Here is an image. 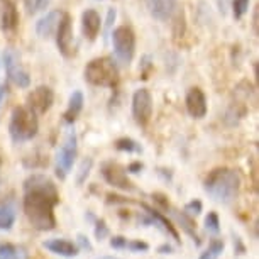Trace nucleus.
Returning <instances> with one entry per match:
<instances>
[{"instance_id": "obj_15", "label": "nucleus", "mask_w": 259, "mask_h": 259, "mask_svg": "<svg viewBox=\"0 0 259 259\" xmlns=\"http://www.w3.org/2000/svg\"><path fill=\"white\" fill-rule=\"evenodd\" d=\"M102 29V19L100 14L95 11V9H87L85 12L81 14V32L83 37L87 41H95L97 36H99Z\"/></svg>"}, {"instance_id": "obj_13", "label": "nucleus", "mask_w": 259, "mask_h": 259, "mask_svg": "<svg viewBox=\"0 0 259 259\" xmlns=\"http://www.w3.org/2000/svg\"><path fill=\"white\" fill-rule=\"evenodd\" d=\"M141 207H143V210L146 213L149 215L151 217V221H153V224L154 226H158L161 231H164L168 236H171L175 239V242H182V239H180V234H178V231H177V226H173V222L169 221L166 215L161 212L159 208H154V207H151V205H148V203H141Z\"/></svg>"}, {"instance_id": "obj_41", "label": "nucleus", "mask_w": 259, "mask_h": 259, "mask_svg": "<svg viewBox=\"0 0 259 259\" xmlns=\"http://www.w3.org/2000/svg\"><path fill=\"white\" fill-rule=\"evenodd\" d=\"M99 259H119V257H110V256H105V257H99Z\"/></svg>"}, {"instance_id": "obj_7", "label": "nucleus", "mask_w": 259, "mask_h": 259, "mask_svg": "<svg viewBox=\"0 0 259 259\" xmlns=\"http://www.w3.org/2000/svg\"><path fill=\"white\" fill-rule=\"evenodd\" d=\"M100 175L107 182V185L120 190V192H136V187L129 180V177H127L125 168L119 163H115V161H104L100 164Z\"/></svg>"}, {"instance_id": "obj_34", "label": "nucleus", "mask_w": 259, "mask_h": 259, "mask_svg": "<svg viewBox=\"0 0 259 259\" xmlns=\"http://www.w3.org/2000/svg\"><path fill=\"white\" fill-rule=\"evenodd\" d=\"M78 249H85V251H94V246L92 242L89 241V237L83 236V234H78V244H76Z\"/></svg>"}, {"instance_id": "obj_23", "label": "nucleus", "mask_w": 259, "mask_h": 259, "mask_svg": "<svg viewBox=\"0 0 259 259\" xmlns=\"http://www.w3.org/2000/svg\"><path fill=\"white\" fill-rule=\"evenodd\" d=\"M224 247H226V242H224L222 239H212L208 247L205 249L198 259H219L221 254L224 252Z\"/></svg>"}, {"instance_id": "obj_29", "label": "nucleus", "mask_w": 259, "mask_h": 259, "mask_svg": "<svg viewBox=\"0 0 259 259\" xmlns=\"http://www.w3.org/2000/svg\"><path fill=\"white\" fill-rule=\"evenodd\" d=\"M249 2H251V0H234L232 2V12H234V19H236V21L242 19L244 14L247 12Z\"/></svg>"}, {"instance_id": "obj_4", "label": "nucleus", "mask_w": 259, "mask_h": 259, "mask_svg": "<svg viewBox=\"0 0 259 259\" xmlns=\"http://www.w3.org/2000/svg\"><path fill=\"white\" fill-rule=\"evenodd\" d=\"M39 133L37 115L27 109L26 105L16 107L12 110L11 122H9V134L14 143L21 144L32 141Z\"/></svg>"}, {"instance_id": "obj_17", "label": "nucleus", "mask_w": 259, "mask_h": 259, "mask_svg": "<svg viewBox=\"0 0 259 259\" xmlns=\"http://www.w3.org/2000/svg\"><path fill=\"white\" fill-rule=\"evenodd\" d=\"M178 0H148L151 16L158 21H168L177 11Z\"/></svg>"}, {"instance_id": "obj_21", "label": "nucleus", "mask_w": 259, "mask_h": 259, "mask_svg": "<svg viewBox=\"0 0 259 259\" xmlns=\"http://www.w3.org/2000/svg\"><path fill=\"white\" fill-rule=\"evenodd\" d=\"M16 207L9 202L0 203V231H11L16 224Z\"/></svg>"}, {"instance_id": "obj_19", "label": "nucleus", "mask_w": 259, "mask_h": 259, "mask_svg": "<svg viewBox=\"0 0 259 259\" xmlns=\"http://www.w3.org/2000/svg\"><path fill=\"white\" fill-rule=\"evenodd\" d=\"M63 17V12L61 11H51L48 12L45 17H41L36 24V32L39 37H48L51 36L53 32L56 31L58 24H60Z\"/></svg>"}, {"instance_id": "obj_40", "label": "nucleus", "mask_w": 259, "mask_h": 259, "mask_svg": "<svg viewBox=\"0 0 259 259\" xmlns=\"http://www.w3.org/2000/svg\"><path fill=\"white\" fill-rule=\"evenodd\" d=\"M252 26H254V32L257 34V11H254V19H252Z\"/></svg>"}, {"instance_id": "obj_1", "label": "nucleus", "mask_w": 259, "mask_h": 259, "mask_svg": "<svg viewBox=\"0 0 259 259\" xmlns=\"http://www.w3.org/2000/svg\"><path fill=\"white\" fill-rule=\"evenodd\" d=\"M58 205H60V192L50 177L34 173L26 178L22 208L29 224L36 231L48 232L56 227L55 208Z\"/></svg>"}, {"instance_id": "obj_24", "label": "nucleus", "mask_w": 259, "mask_h": 259, "mask_svg": "<svg viewBox=\"0 0 259 259\" xmlns=\"http://www.w3.org/2000/svg\"><path fill=\"white\" fill-rule=\"evenodd\" d=\"M26 254L21 247L14 246L11 242L0 244V259H24Z\"/></svg>"}, {"instance_id": "obj_42", "label": "nucleus", "mask_w": 259, "mask_h": 259, "mask_svg": "<svg viewBox=\"0 0 259 259\" xmlns=\"http://www.w3.org/2000/svg\"><path fill=\"white\" fill-rule=\"evenodd\" d=\"M0 168H2V156H0Z\"/></svg>"}, {"instance_id": "obj_2", "label": "nucleus", "mask_w": 259, "mask_h": 259, "mask_svg": "<svg viewBox=\"0 0 259 259\" xmlns=\"http://www.w3.org/2000/svg\"><path fill=\"white\" fill-rule=\"evenodd\" d=\"M203 190L217 203L229 205L239 197L241 192V177L236 169L221 166L207 175L203 182Z\"/></svg>"}, {"instance_id": "obj_35", "label": "nucleus", "mask_w": 259, "mask_h": 259, "mask_svg": "<svg viewBox=\"0 0 259 259\" xmlns=\"http://www.w3.org/2000/svg\"><path fill=\"white\" fill-rule=\"evenodd\" d=\"M144 169V164L141 163V161H133L131 164H127L125 168V173H133V175H138L141 173V171Z\"/></svg>"}, {"instance_id": "obj_39", "label": "nucleus", "mask_w": 259, "mask_h": 259, "mask_svg": "<svg viewBox=\"0 0 259 259\" xmlns=\"http://www.w3.org/2000/svg\"><path fill=\"white\" fill-rule=\"evenodd\" d=\"M158 252H161V254H171V252H173V247H171L169 244H163V246L158 247Z\"/></svg>"}, {"instance_id": "obj_6", "label": "nucleus", "mask_w": 259, "mask_h": 259, "mask_svg": "<svg viewBox=\"0 0 259 259\" xmlns=\"http://www.w3.org/2000/svg\"><path fill=\"white\" fill-rule=\"evenodd\" d=\"M76 154H78V139L75 131H70L65 136V141H63V144L60 146V149L56 153V177L60 180H65L70 175L73 164H75Z\"/></svg>"}, {"instance_id": "obj_3", "label": "nucleus", "mask_w": 259, "mask_h": 259, "mask_svg": "<svg viewBox=\"0 0 259 259\" xmlns=\"http://www.w3.org/2000/svg\"><path fill=\"white\" fill-rule=\"evenodd\" d=\"M85 81L94 87H102V89H117L120 81V73L117 63L110 56H102L92 60L85 66Z\"/></svg>"}, {"instance_id": "obj_37", "label": "nucleus", "mask_w": 259, "mask_h": 259, "mask_svg": "<svg viewBox=\"0 0 259 259\" xmlns=\"http://www.w3.org/2000/svg\"><path fill=\"white\" fill-rule=\"evenodd\" d=\"M151 58L149 56H144L143 58V61H141V68H144V71H143V78L146 80L148 78V73H149V70H151Z\"/></svg>"}, {"instance_id": "obj_5", "label": "nucleus", "mask_w": 259, "mask_h": 259, "mask_svg": "<svg viewBox=\"0 0 259 259\" xmlns=\"http://www.w3.org/2000/svg\"><path fill=\"white\" fill-rule=\"evenodd\" d=\"M112 46L115 58L124 66H129L136 55V32L131 26H119L112 32Z\"/></svg>"}, {"instance_id": "obj_12", "label": "nucleus", "mask_w": 259, "mask_h": 259, "mask_svg": "<svg viewBox=\"0 0 259 259\" xmlns=\"http://www.w3.org/2000/svg\"><path fill=\"white\" fill-rule=\"evenodd\" d=\"M185 105H187V112L193 119H203L207 115V97H205L203 90L198 87H192L187 92V99H185Z\"/></svg>"}, {"instance_id": "obj_27", "label": "nucleus", "mask_w": 259, "mask_h": 259, "mask_svg": "<svg viewBox=\"0 0 259 259\" xmlns=\"http://www.w3.org/2000/svg\"><path fill=\"white\" fill-rule=\"evenodd\" d=\"M48 4H50V0H24V7H26V12L29 16L42 11Z\"/></svg>"}, {"instance_id": "obj_36", "label": "nucleus", "mask_w": 259, "mask_h": 259, "mask_svg": "<svg viewBox=\"0 0 259 259\" xmlns=\"http://www.w3.org/2000/svg\"><path fill=\"white\" fill-rule=\"evenodd\" d=\"M153 200H154L156 203L159 205V208H166V210L169 208V202H168V198H166L163 193H153Z\"/></svg>"}, {"instance_id": "obj_8", "label": "nucleus", "mask_w": 259, "mask_h": 259, "mask_svg": "<svg viewBox=\"0 0 259 259\" xmlns=\"http://www.w3.org/2000/svg\"><path fill=\"white\" fill-rule=\"evenodd\" d=\"M4 66H6L7 78L14 85L19 87V89H29V85H31V76H29L26 68L22 66L21 58H19V55L12 48L4 51Z\"/></svg>"}, {"instance_id": "obj_30", "label": "nucleus", "mask_w": 259, "mask_h": 259, "mask_svg": "<svg viewBox=\"0 0 259 259\" xmlns=\"http://www.w3.org/2000/svg\"><path fill=\"white\" fill-rule=\"evenodd\" d=\"M125 249L133 252H148L149 251V244L144 241H139V239H134V241H127Z\"/></svg>"}, {"instance_id": "obj_14", "label": "nucleus", "mask_w": 259, "mask_h": 259, "mask_svg": "<svg viewBox=\"0 0 259 259\" xmlns=\"http://www.w3.org/2000/svg\"><path fill=\"white\" fill-rule=\"evenodd\" d=\"M0 27L4 32H16L19 27V12L14 0H0Z\"/></svg>"}, {"instance_id": "obj_28", "label": "nucleus", "mask_w": 259, "mask_h": 259, "mask_svg": "<svg viewBox=\"0 0 259 259\" xmlns=\"http://www.w3.org/2000/svg\"><path fill=\"white\" fill-rule=\"evenodd\" d=\"M94 234H95V239L97 241H104L105 237L110 236V231H109V226L104 219H97L95 221V229H94Z\"/></svg>"}, {"instance_id": "obj_20", "label": "nucleus", "mask_w": 259, "mask_h": 259, "mask_svg": "<svg viewBox=\"0 0 259 259\" xmlns=\"http://www.w3.org/2000/svg\"><path fill=\"white\" fill-rule=\"evenodd\" d=\"M83 104H85V97H83L80 90H75L70 97V102H68L65 114H63L65 124H75L83 110Z\"/></svg>"}, {"instance_id": "obj_32", "label": "nucleus", "mask_w": 259, "mask_h": 259, "mask_svg": "<svg viewBox=\"0 0 259 259\" xmlns=\"http://www.w3.org/2000/svg\"><path fill=\"white\" fill-rule=\"evenodd\" d=\"M183 32H185V14H183V11H180L177 19H175L173 34H175V37H180V36H183Z\"/></svg>"}, {"instance_id": "obj_18", "label": "nucleus", "mask_w": 259, "mask_h": 259, "mask_svg": "<svg viewBox=\"0 0 259 259\" xmlns=\"http://www.w3.org/2000/svg\"><path fill=\"white\" fill-rule=\"evenodd\" d=\"M171 215H173V219H175V222L178 224L177 227H182L185 234L187 236H190L193 239V242H195V246H200L202 244V241H200V237H198V232H197V227H195V221L192 217H190L188 213H185V212H180V210H175V208H168Z\"/></svg>"}, {"instance_id": "obj_25", "label": "nucleus", "mask_w": 259, "mask_h": 259, "mask_svg": "<svg viewBox=\"0 0 259 259\" xmlns=\"http://www.w3.org/2000/svg\"><path fill=\"white\" fill-rule=\"evenodd\" d=\"M205 229L210 234L221 232V219H219L217 212H208V215L205 217Z\"/></svg>"}, {"instance_id": "obj_26", "label": "nucleus", "mask_w": 259, "mask_h": 259, "mask_svg": "<svg viewBox=\"0 0 259 259\" xmlns=\"http://www.w3.org/2000/svg\"><path fill=\"white\" fill-rule=\"evenodd\" d=\"M92 166H94V159H92V158H87V159L81 161L80 169H78V173H76V183L78 185H81L87 178H89Z\"/></svg>"}, {"instance_id": "obj_22", "label": "nucleus", "mask_w": 259, "mask_h": 259, "mask_svg": "<svg viewBox=\"0 0 259 259\" xmlns=\"http://www.w3.org/2000/svg\"><path fill=\"white\" fill-rule=\"evenodd\" d=\"M115 149L117 151H122V153H127V154H141L143 153V148H141V144L138 143V141H134V139H131V138H120V139H117L115 143Z\"/></svg>"}, {"instance_id": "obj_31", "label": "nucleus", "mask_w": 259, "mask_h": 259, "mask_svg": "<svg viewBox=\"0 0 259 259\" xmlns=\"http://www.w3.org/2000/svg\"><path fill=\"white\" fill-rule=\"evenodd\" d=\"M202 210H203L202 202H200V200H192V202H188L187 205H185L183 212L192 217V215H200L202 213Z\"/></svg>"}, {"instance_id": "obj_9", "label": "nucleus", "mask_w": 259, "mask_h": 259, "mask_svg": "<svg viewBox=\"0 0 259 259\" xmlns=\"http://www.w3.org/2000/svg\"><path fill=\"white\" fill-rule=\"evenodd\" d=\"M133 117L139 127H148L153 117V95L148 89H139L133 95Z\"/></svg>"}, {"instance_id": "obj_10", "label": "nucleus", "mask_w": 259, "mask_h": 259, "mask_svg": "<svg viewBox=\"0 0 259 259\" xmlns=\"http://www.w3.org/2000/svg\"><path fill=\"white\" fill-rule=\"evenodd\" d=\"M56 46L65 58L75 56V41H73V22L71 16L63 12V17L56 27Z\"/></svg>"}, {"instance_id": "obj_33", "label": "nucleus", "mask_w": 259, "mask_h": 259, "mask_svg": "<svg viewBox=\"0 0 259 259\" xmlns=\"http://www.w3.org/2000/svg\"><path fill=\"white\" fill-rule=\"evenodd\" d=\"M110 247L112 249H117V251H120V249H125L127 246V239L124 236H112L110 237Z\"/></svg>"}, {"instance_id": "obj_16", "label": "nucleus", "mask_w": 259, "mask_h": 259, "mask_svg": "<svg viewBox=\"0 0 259 259\" xmlns=\"http://www.w3.org/2000/svg\"><path fill=\"white\" fill-rule=\"evenodd\" d=\"M42 247L48 249L53 254H58L61 257H76L80 249L76 247V244H73L71 241H66V239H48V241L42 242Z\"/></svg>"}, {"instance_id": "obj_11", "label": "nucleus", "mask_w": 259, "mask_h": 259, "mask_svg": "<svg viewBox=\"0 0 259 259\" xmlns=\"http://www.w3.org/2000/svg\"><path fill=\"white\" fill-rule=\"evenodd\" d=\"M26 104H27L26 105L27 109L34 112L36 115H42L51 109L53 104H55V92H53V89H50V87L41 85L27 95Z\"/></svg>"}, {"instance_id": "obj_38", "label": "nucleus", "mask_w": 259, "mask_h": 259, "mask_svg": "<svg viewBox=\"0 0 259 259\" xmlns=\"http://www.w3.org/2000/svg\"><path fill=\"white\" fill-rule=\"evenodd\" d=\"M7 95V85L4 81H0V107H2V102Z\"/></svg>"}]
</instances>
